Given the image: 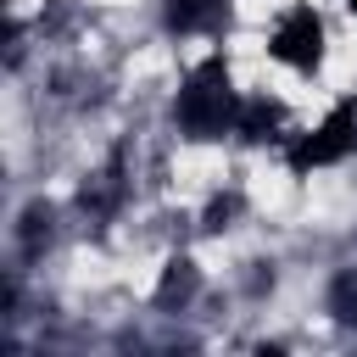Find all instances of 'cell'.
I'll use <instances>...</instances> for the list:
<instances>
[{
    "label": "cell",
    "instance_id": "obj_1",
    "mask_svg": "<svg viewBox=\"0 0 357 357\" xmlns=\"http://www.w3.org/2000/svg\"><path fill=\"white\" fill-rule=\"evenodd\" d=\"M173 112H178V128H184L190 139H223V134H234V123H240V95L229 89L223 56H206V61L184 78Z\"/></svg>",
    "mask_w": 357,
    "mask_h": 357
},
{
    "label": "cell",
    "instance_id": "obj_2",
    "mask_svg": "<svg viewBox=\"0 0 357 357\" xmlns=\"http://www.w3.org/2000/svg\"><path fill=\"white\" fill-rule=\"evenodd\" d=\"M357 145V100H340L312 134H301L290 145V173H312V167H329L340 156H351Z\"/></svg>",
    "mask_w": 357,
    "mask_h": 357
},
{
    "label": "cell",
    "instance_id": "obj_3",
    "mask_svg": "<svg viewBox=\"0 0 357 357\" xmlns=\"http://www.w3.org/2000/svg\"><path fill=\"white\" fill-rule=\"evenodd\" d=\"M268 56L284 61V67H296V73H312L324 61V17L312 6H290L279 17L273 39H268Z\"/></svg>",
    "mask_w": 357,
    "mask_h": 357
},
{
    "label": "cell",
    "instance_id": "obj_4",
    "mask_svg": "<svg viewBox=\"0 0 357 357\" xmlns=\"http://www.w3.org/2000/svg\"><path fill=\"white\" fill-rule=\"evenodd\" d=\"M279 117H284V106H279V100L251 95V100H240V123H234V134H240L245 145H262V139L279 128Z\"/></svg>",
    "mask_w": 357,
    "mask_h": 357
},
{
    "label": "cell",
    "instance_id": "obj_5",
    "mask_svg": "<svg viewBox=\"0 0 357 357\" xmlns=\"http://www.w3.org/2000/svg\"><path fill=\"white\" fill-rule=\"evenodd\" d=\"M229 11V0H167V28L173 33H201V28H218Z\"/></svg>",
    "mask_w": 357,
    "mask_h": 357
},
{
    "label": "cell",
    "instance_id": "obj_6",
    "mask_svg": "<svg viewBox=\"0 0 357 357\" xmlns=\"http://www.w3.org/2000/svg\"><path fill=\"white\" fill-rule=\"evenodd\" d=\"M195 284H201V273H195V262L190 257H173L167 268H162V284H156V307H184L190 296H195Z\"/></svg>",
    "mask_w": 357,
    "mask_h": 357
},
{
    "label": "cell",
    "instance_id": "obj_7",
    "mask_svg": "<svg viewBox=\"0 0 357 357\" xmlns=\"http://www.w3.org/2000/svg\"><path fill=\"white\" fill-rule=\"evenodd\" d=\"M329 312L340 324H357V268H346L335 284H329Z\"/></svg>",
    "mask_w": 357,
    "mask_h": 357
},
{
    "label": "cell",
    "instance_id": "obj_8",
    "mask_svg": "<svg viewBox=\"0 0 357 357\" xmlns=\"http://www.w3.org/2000/svg\"><path fill=\"white\" fill-rule=\"evenodd\" d=\"M229 218H234V195H223V201H212V206H206V229H223Z\"/></svg>",
    "mask_w": 357,
    "mask_h": 357
},
{
    "label": "cell",
    "instance_id": "obj_9",
    "mask_svg": "<svg viewBox=\"0 0 357 357\" xmlns=\"http://www.w3.org/2000/svg\"><path fill=\"white\" fill-rule=\"evenodd\" d=\"M346 11H351V17H357V0H346Z\"/></svg>",
    "mask_w": 357,
    "mask_h": 357
}]
</instances>
